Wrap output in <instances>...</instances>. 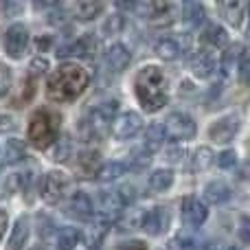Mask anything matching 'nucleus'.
<instances>
[{"label": "nucleus", "mask_w": 250, "mask_h": 250, "mask_svg": "<svg viewBox=\"0 0 250 250\" xmlns=\"http://www.w3.org/2000/svg\"><path fill=\"white\" fill-rule=\"evenodd\" d=\"M88 83H90V75L83 66L62 64L48 77L46 95L51 101H73L86 90Z\"/></svg>", "instance_id": "1"}, {"label": "nucleus", "mask_w": 250, "mask_h": 250, "mask_svg": "<svg viewBox=\"0 0 250 250\" xmlns=\"http://www.w3.org/2000/svg\"><path fill=\"white\" fill-rule=\"evenodd\" d=\"M134 88L138 101L147 112H158L167 104V77L158 66H145L138 70Z\"/></svg>", "instance_id": "2"}, {"label": "nucleus", "mask_w": 250, "mask_h": 250, "mask_svg": "<svg viewBox=\"0 0 250 250\" xmlns=\"http://www.w3.org/2000/svg\"><path fill=\"white\" fill-rule=\"evenodd\" d=\"M119 110L117 101H104V104L95 105V108L88 112V119L82 121V134L86 141H99L105 134L110 132L114 123V114Z\"/></svg>", "instance_id": "3"}, {"label": "nucleus", "mask_w": 250, "mask_h": 250, "mask_svg": "<svg viewBox=\"0 0 250 250\" xmlns=\"http://www.w3.org/2000/svg\"><path fill=\"white\" fill-rule=\"evenodd\" d=\"M57 132H60V114L51 110H40L29 123V143L35 149H46L57 138Z\"/></svg>", "instance_id": "4"}, {"label": "nucleus", "mask_w": 250, "mask_h": 250, "mask_svg": "<svg viewBox=\"0 0 250 250\" xmlns=\"http://www.w3.org/2000/svg\"><path fill=\"white\" fill-rule=\"evenodd\" d=\"M163 132L171 141H189L195 136V121L187 112H171L167 114L163 123Z\"/></svg>", "instance_id": "5"}, {"label": "nucleus", "mask_w": 250, "mask_h": 250, "mask_svg": "<svg viewBox=\"0 0 250 250\" xmlns=\"http://www.w3.org/2000/svg\"><path fill=\"white\" fill-rule=\"evenodd\" d=\"M70 189V178L64 171H48L44 176V185H42V198L48 204H60L66 198Z\"/></svg>", "instance_id": "6"}, {"label": "nucleus", "mask_w": 250, "mask_h": 250, "mask_svg": "<svg viewBox=\"0 0 250 250\" xmlns=\"http://www.w3.org/2000/svg\"><path fill=\"white\" fill-rule=\"evenodd\" d=\"M2 46H4V51H7L9 57L20 60V57L24 55L26 46H29V31H26V26L24 24L9 26L4 38H2Z\"/></svg>", "instance_id": "7"}, {"label": "nucleus", "mask_w": 250, "mask_h": 250, "mask_svg": "<svg viewBox=\"0 0 250 250\" xmlns=\"http://www.w3.org/2000/svg\"><path fill=\"white\" fill-rule=\"evenodd\" d=\"M132 9H136L147 22L151 24L160 26V24H167V22L173 20V4L169 2H141V4H132Z\"/></svg>", "instance_id": "8"}, {"label": "nucleus", "mask_w": 250, "mask_h": 250, "mask_svg": "<svg viewBox=\"0 0 250 250\" xmlns=\"http://www.w3.org/2000/svg\"><path fill=\"white\" fill-rule=\"evenodd\" d=\"M97 40L90 33L57 48V57H95Z\"/></svg>", "instance_id": "9"}, {"label": "nucleus", "mask_w": 250, "mask_h": 250, "mask_svg": "<svg viewBox=\"0 0 250 250\" xmlns=\"http://www.w3.org/2000/svg\"><path fill=\"white\" fill-rule=\"evenodd\" d=\"M237 132H239V119L235 117V114L217 119V121L208 127V136L215 143H230Z\"/></svg>", "instance_id": "10"}, {"label": "nucleus", "mask_w": 250, "mask_h": 250, "mask_svg": "<svg viewBox=\"0 0 250 250\" xmlns=\"http://www.w3.org/2000/svg\"><path fill=\"white\" fill-rule=\"evenodd\" d=\"M141 129H143V119L138 117L136 112H123L112 125V134H114V138H119V141L134 138Z\"/></svg>", "instance_id": "11"}, {"label": "nucleus", "mask_w": 250, "mask_h": 250, "mask_svg": "<svg viewBox=\"0 0 250 250\" xmlns=\"http://www.w3.org/2000/svg\"><path fill=\"white\" fill-rule=\"evenodd\" d=\"M167 229H169V215L165 208L156 207V208H149V211L143 213L141 230H145V233H149V235H163Z\"/></svg>", "instance_id": "12"}, {"label": "nucleus", "mask_w": 250, "mask_h": 250, "mask_svg": "<svg viewBox=\"0 0 250 250\" xmlns=\"http://www.w3.org/2000/svg\"><path fill=\"white\" fill-rule=\"evenodd\" d=\"M208 217V211H207V204L200 202V198H185V202H182V220L187 222L189 226H193V229H198V226H202L204 222H207Z\"/></svg>", "instance_id": "13"}, {"label": "nucleus", "mask_w": 250, "mask_h": 250, "mask_svg": "<svg viewBox=\"0 0 250 250\" xmlns=\"http://www.w3.org/2000/svg\"><path fill=\"white\" fill-rule=\"evenodd\" d=\"M191 68H193L195 77L207 79L217 70V55L213 51H198L191 60Z\"/></svg>", "instance_id": "14"}, {"label": "nucleus", "mask_w": 250, "mask_h": 250, "mask_svg": "<svg viewBox=\"0 0 250 250\" xmlns=\"http://www.w3.org/2000/svg\"><path fill=\"white\" fill-rule=\"evenodd\" d=\"M101 169V156L97 151H82L75 160V171L79 178H95Z\"/></svg>", "instance_id": "15"}, {"label": "nucleus", "mask_w": 250, "mask_h": 250, "mask_svg": "<svg viewBox=\"0 0 250 250\" xmlns=\"http://www.w3.org/2000/svg\"><path fill=\"white\" fill-rule=\"evenodd\" d=\"M68 215L77 217V220H92L95 207H92V200L88 198L83 191L73 193V198H70V202H68Z\"/></svg>", "instance_id": "16"}, {"label": "nucleus", "mask_w": 250, "mask_h": 250, "mask_svg": "<svg viewBox=\"0 0 250 250\" xmlns=\"http://www.w3.org/2000/svg\"><path fill=\"white\" fill-rule=\"evenodd\" d=\"M129 60H132V55H129V51L123 44H112L108 48V53H105V68L110 73H123L127 68Z\"/></svg>", "instance_id": "17"}, {"label": "nucleus", "mask_w": 250, "mask_h": 250, "mask_svg": "<svg viewBox=\"0 0 250 250\" xmlns=\"http://www.w3.org/2000/svg\"><path fill=\"white\" fill-rule=\"evenodd\" d=\"M187 46H189V44H182L180 40L173 38V35H165V38H160L158 42H156V55L171 62V60H178Z\"/></svg>", "instance_id": "18"}, {"label": "nucleus", "mask_w": 250, "mask_h": 250, "mask_svg": "<svg viewBox=\"0 0 250 250\" xmlns=\"http://www.w3.org/2000/svg\"><path fill=\"white\" fill-rule=\"evenodd\" d=\"M204 198H207V202H211V204H224L233 198V189L222 180L208 182V185L204 187Z\"/></svg>", "instance_id": "19"}, {"label": "nucleus", "mask_w": 250, "mask_h": 250, "mask_svg": "<svg viewBox=\"0 0 250 250\" xmlns=\"http://www.w3.org/2000/svg\"><path fill=\"white\" fill-rule=\"evenodd\" d=\"M26 242H29V220L20 217L11 230V237L7 242V250H24Z\"/></svg>", "instance_id": "20"}, {"label": "nucleus", "mask_w": 250, "mask_h": 250, "mask_svg": "<svg viewBox=\"0 0 250 250\" xmlns=\"http://www.w3.org/2000/svg\"><path fill=\"white\" fill-rule=\"evenodd\" d=\"M26 158V147L22 141L18 138H11V141L4 143V149H2V163L9 165H18Z\"/></svg>", "instance_id": "21"}, {"label": "nucleus", "mask_w": 250, "mask_h": 250, "mask_svg": "<svg viewBox=\"0 0 250 250\" xmlns=\"http://www.w3.org/2000/svg\"><path fill=\"white\" fill-rule=\"evenodd\" d=\"M217 9H220V13L226 18L229 24H233V26L242 24L244 11H246V7H244L242 2H237V0H229V2H220L217 4Z\"/></svg>", "instance_id": "22"}, {"label": "nucleus", "mask_w": 250, "mask_h": 250, "mask_svg": "<svg viewBox=\"0 0 250 250\" xmlns=\"http://www.w3.org/2000/svg\"><path fill=\"white\" fill-rule=\"evenodd\" d=\"M165 132H163V125L160 123H154L147 127L145 132V145H143V149L149 151V154H154V151H158L160 147L165 145Z\"/></svg>", "instance_id": "23"}, {"label": "nucleus", "mask_w": 250, "mask_h": 250, "mask_svg": "<svg viewBox=\"0 0 250 250\" xmlns=\"http://www.w3.org/2000/svg\"><path fill=\"white\" fill-rule=\"evenodd\" d=\"M104 11V4L101 2H92V0H82V2H77L73 7V16L77 18V20H95L99 13Z\"/></svg>", "instance_id": "24"}, {"label": "nucleus", "mask_w": 250, "mask_h": 250, "mask_svg": "<svg viewBox=\"0 0 250 250\" xmlns=\"http://www.w3.org/2000/svg\"><path fill=\"white\" fill-rule=\"evenodd\" d=\"M171 185H173V173L169 171V169H156L149 176V180H147V187H149L154 193H163V191H167Z\"/></svg>", "instance_id": "25"}, {"label": "nucleus", "mask_w": 250, "mask_h": 250, "mask_svg": "<svg viewBox=\"0 0 250 250\" xmlns=\"http://www.w3.org/2000/svg\"><path fill=\"white\" fill-rule=\"evenodd\" d=\"M79 242H82V233H79V229L64 226V229L57 233V248L60 250H73Z\"/></svg>", "instance_id": "26"}, {"label": "nucleus", "mask_w": 250, "mask_h": 250, "mask_svg": "<svg viewBox=\"0 0 250 250\" xmlns=\"http://www.w3.org/2000/svg\"><path fill=\"white\" fill-rule=\"evenodd\" d=\"M202 40L213 48V51H217V48H224L226 44H229V35H226V31L222 29V26H217V24L208 26V29L204 31V38Z\"/></svg>", "instance_id": "27"}, {"label": "nucleus", "mask_w": 250, "mask_h": 250, "mask_svg": "<svg viewBox=\"0 0 250 250\" xmlns=\"http://www.w3.org/2000/svg\"><path fill=\"white\" fill-rule=\"evenodd\" d=\"M108 226H110V222H105L104 217H97V220H95L90 233H88V246H90V250H97L101 246L105 233H108Z\"/></svg>", "instance_id": "28"}, {"label": "nucleus", "mask_w": 250, "mask_h": 250, "mask_svg": "<svg viewBox=\"0 0 250 250\" xmlns=\"http://www.w3.org/2000/svg\"><path fill=\"white\" fill-rule=\"evenodd\" d=\"M213 163H215V156H213V151L208 149V147L195 149L193 158H191V167H193L195 171H204V169H208Z\"/></svg>", "instance_id": "29"}, {"label": "nucleus", "mask_w": 250, "mask_h": 250, "mask_svg": "<svg viewBox=\"0 0 250 250\" xmlns=\"http://www.w3.org/2000/svg\"><path fill=\"white\" fill-rule=\"evenodd\" d=\"M125 171H127L125 163H110V165H105V167H101L97 176L104 182H112V180H117V178H121Z\"/></svg>", "instance_id": "30"}, {"label": "nucleus", "mask_w": 250, "mask_h": 250, "mask_svg": "<svg viewBox=\"0 0 250 250\" xmlns=\"http://www.w3.org/2000/svg\"><path fill=\"white\" fill-rule=\"evenodd\" d=\"M149 160H151V154H149V151H145V149L141 147V149H136L132 156H129V163L125 165V167L141 171V169H145L147 165H149Z\"/></svg>", "instance_id": "31"}, {"label": "nucleus", "mask_w": 250, "mask_h": 250, "mask_svg": "<svg viewBox=\"0 0 250 250\" xmlns=\"http://www.w3.org/2000/svg\"><path fill=\"white\" fill-rule=\"evenodd\" d=\"M29 70H31L29 79H31V82H38V77H42V75L48 70V60H46V57H35L33 64L29 66Z\"/></svg>", "instance_id": "32"}, {"label": "nucleus", "mask_w": 250, "mask_h": 250, "mask_svg": "<svg viewBox=\"0 0 250 250\" xmlns=\"http://www.w3.org/2000/svg\"><path fill=\"white\" fill-rule=\"evenodd\" d=\"M187 11H189V20H191V24H202L204 20H207V11H204V7L202 4H198V2H191V4H187Z\"/></svg>", "instance_id": "33"}, {"label": "nucleus", "mask_w": 250, "mask_h": 250, "mask_svg": "<svg viewBox=\"0 0 250 250\" xmlns=\"http://www.w3.org/2000/svg\"><path fill=\"white\" fill-rule=\"evenodd\" d=\"M217 165H220L222 169H235L237 167V151H233V149L222 151V154L217 156Z\"/></svg>", "instance_id": "34"}, {"label": "nucleus", "mask_w": 250, "mask_h": 250, "mask_svg": "<svg viewBox=\"0 0 250 250\" xmlns=\"http://www.w3.org/2000/svg\"><path fill=\"white\" fill-rule=\"evenodd\" d=\"M11 83H13L11 68H7V66H0V97H4L9 90H11Z\"/></svg>", "instance_id": "35"}, {"label": "nucleus", "mask_w": 250, "mask_h": 250, "mask_svg": "<svg viewBox=\"0 0 250 250\" xmlns=\"http://www.w3.org/2000/svg\"><path fill=\"white\" fill-rule=\"evenodd\" d=\"M117 193H119V198H121V202L125 204V207L136 200V189H134L132 185H125V187H121V189H117Z\"/></svg>", "instance_id": "36"}, {"label": "nucleus", "mask_w": 250, "mask_h": 250, "mask_svg": "<svg viewBox=\"0 0 250 250\" xmlns=\"http://www.w3.org/2000/svg\"><path fill=\"white\" fill-rule=\"evenodd\" d=\"M185 156H187V149L185 147H178V149H169L167 151V160L173 165H182L185 163Z\"/></svg>", "instance_id": "37"}, {"label": "nucleus", "mask_w": 250, "mask_h": 250, "mask_svg": "<svg viewBox=\"0 0 250 250\" xmlns=\"http://www.w3.org/2000/svg\"><path fill=\"white\" fill-rule=\"evenodd\" d=\"M239 79L248 82V53H239Z\"/></svg>", "instance_id": "38"}, {"label": "nucleus", "mask_w": 250, "mask_h": 250, "mask_svg": "<svg viewBox=\"0 0 250 250\" xmlns=\"http://www.w3.org/2000/svg\"><path fill=\"white\" fill-rule=\"evenodd\" d=\"M68 151H70V141L62 138V147H57L55 149V156H53V158L55 160H66L68 158Z\"/></svg>", "instance_id": "39"}, {"label": "nucleus", "mask_w": 250, "mask_h": 250, "mask_svg": "<svg viewBox=\"0 0 250 250\" xmlns=\"http://www.w3.org/2000/svg\"><path fill=\"white\" fill-rule=\"evenodd\" d=\"M7 224H9V215H7V211L0 208V239H2L4 230H7Z\"/></svg>", "instance_id": "40"}, {"label": "nucleus", "mask_w": 250, "mask_h": 250, "mask_svg": "<svg viewBox=\"0 0 250 250\" xmlns=\"http://www.w3.org/2000/svg\"><path fill=\"white\" fill-rule=\"evenodd\" d=\"M121 250H147V248H145L143 242H129V244H125Z\"/></svg>", "instance_id": "41"}, {"label": "nucleus", "mask_w": 250, "mask_h": 250, "mask_svg": "<svg viewBox=\"0 0 250 250\" xmlns=\"http://www.w3.org/2000/svg\"><path fill=\"white\" fill-rule=\"evenodd\" d=\"M242 239L244 242H248V220L246 217L242 220Z\"/></svg>", "instance_id": "42"}, {"label": "nucleus", "mask_w": 250, "mask_h": 250, "mask_svg": "<svg viewBox=\"0 0 250 250\" xmlns=\"http://www.w3.org/2000/svg\"><path fill=\"white\" fill-rule=\"evenodd\" d=\"M31 250H44L42 246H35V248H31Z\"/></svg>", "instance_id": "43"}, {"label": "nucleus", "mask_w": 250, "mask_h": 250, "mask_svg": "<svg viewBox=\"0 0 250 250\" xmlns=\"http://www.w3.org/2000/svg\"><path fill=\"white\" fill-rule=\"evenodd\" d=\"M229 250H239V248H235V246H230V248H229Z\"/></svg>", "instance_id": "44"}, {"label": "nucleus", "mask_w": 250, "mask_h": 250, "mask_svg": "<svg viewBox=\"0 0 250 250\" xmlns=\"http://www.w3.org/2000/svg\"><path fill=\"white\" fill-rule=\"evenodd\" d=\"M0 167H2V156H0Z\"/></svg>", "instance_id": "45"}]
</instances>
